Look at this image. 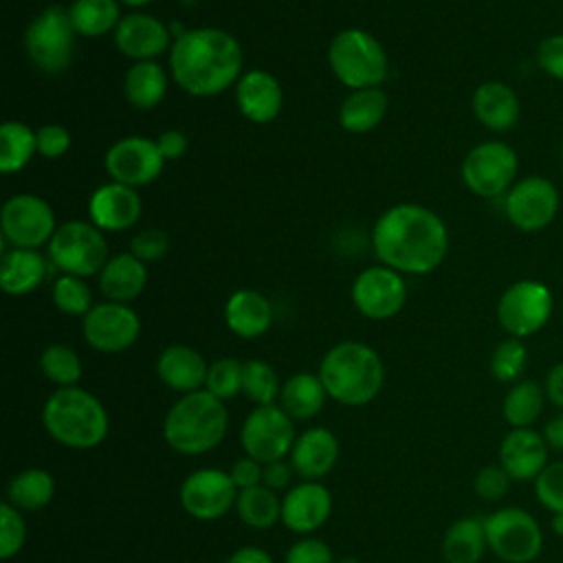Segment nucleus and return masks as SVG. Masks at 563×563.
<instances>
[{
  "label": "nucleus",
  "instance_id": "f257e3e1",
  "mask_svg": "<svg viewBox=\"0 0 563 563\" xmlns=\"http://www.w3.org/2000/svg\"><path fill=\"white\" fill-rule=\"evenodd\" d=\"M372 244L383 266L398 273L427 275L446 257L449 231L431 209L416 202H400L376 220Z\"/></svg>",
  "mask_w": 563,
  "mask_h": 563
},
{
  "label": "nucleus",
  "instance_id": "f03ea898",
  "mask_svg": "<svg viewBox=\"0 0 563 563\" xmlns=\"http://www.w3.org/2000/svg\"><path fill=\"white\" fill-rule=\"evenodd\" d=\"M240 42L213 26L183 31L169 48V73L194 97H216L242 77Z\"/></svg>",
  "mask_w": 563,
  "mask_h": 563
},
{
  "label": "nucleus",
  "instance_id": "7ed1b4c3",
  "mask_svg": "<svg viewBox=\"0 0 563 563\" xmlns=\"http://www.w3.org/2000/svg\"><path fill=\"white\" fill-rule=\"evenodd\" d=\"M42 424L57 444L75 451L99 446L110 431V418L103 402L77 385L57 387L46 398L42 407Z\"/></svg>",
  "mask_w": 563,
  "mask_h": 563
},
{
  "label": "nucleus",
  "instance_id": "20e7f679",
  "mask_svg": "<svg viewBox=\"0 0 563 563\" xmlns=\"http://www.w3.org/2000/svg\"><path fill=\"white\" fill-rule=\"evenodd\" d=\"M319 378L332 400L345 407L372 402L385 380L383 361L361 341H341L330 347L319 365Z\"/></svg>",
  "mask_w": 563,
  "mask_h": 563
},
{
  "label": "nucleus",
  "instance_id": "39448f33",
  "mask_svg": "<svg viewBox=\"0 0 563 563\" xmlns=\"http://www.w3.org/2000/svg\"><path fill=\"white\" fill-rule=\"evenodd\" d=\"M227 429L229 409L207 389L183 394L163 420V438L180 455L209 453L224 440Z\"/></svg>",
  "mask_w": 563,
  "mask_h": 563
},
{
  "label": "nucleus",
  "instance_id": "423d86ee",
  "mask_svg": "<svg viewBox=\"0 0 563 563\" xmlns=\"http://www.w3.org/2000/svg\"><path fill=\"white\" fill-rule=\"evenodd\" d=\"M328 64L334 77L352 88H380L387 79L389 62L383 44L363 29H343L328 46Z\"/></svg>",
  "mask_w": 563,
  "mask_h": 563
},
{
  "label": "nucleus",
  "instance_id": "0eeeda50",
  "mask_svg": "<svg viewBox=\"0 0 563 563\" xmlns=\"http://www.w3.org/2000/svg\"><path fill=\"white\" fill-rule=\"evenodd\" d=\"M75 35L77 31L70 22L68 9L62 4L44 9L31 20L24 33V51L29 62L46 75L64 73L73 62Z\"/></svg>",
  "mask_w": 563,
  "mask_h": 563
},
{
  "label": "nucleus",
  "instance_id": "6e6552de",
  "mask_svg": "<svg viewBox=\"0 0 563 563\" xmlns=\"http://www.w3.org/2000/svg\"><path fill=\"white\" fill-rule=\"evenodd\" d=\"M48 257L55 268L75 277L99 275L110 260L101 229L84 220H70L57 227L48 242Z\"/></svg>",
  "mask_w": 563,
  "mask_h": 563
},
{
  "label": "nucleus",
  "instance_id": "1a4fd4ad",
  "mask_svg": "<svg viewBox=\"0 0 563 563\" xmlns=\"http://www.w3.org/2000/svg\"><path fill=\"white\" fill-rule=\"evenodd\" d=\"M488 550L504 563H532L543 550L539 521L519 506H504L484 517Z\"/></svg>",
  "mask_w": 563,
  "mask_h": 563
},
{
  "label": "nucleus",
  "instance_id": "9d476101",
  "mask_svg": "<svg viewBox=\"0 0 563 563\" xmlns=\"http://www.w3.org/2000/svg\"><path fill=\"white\" fill-rule=\"evenodd\" d=\"M554 312L552 290L537 279L510 284L497 301V321L515 339L537 334Z\"/></svg>",
  "mask_w": 563,
  "mask_h": 563
},
{
  "label": "nucleus",
  "instance_id": "9b49d317",
  "mask_svg": "<svg viewBox=\"0 0 563 563\" xmlns=\"http://www.w3.org/2000/svg\"><path fill=\"white\" fill-rule=\"evenodd\" d=\"M519 158L504 141H484L475 145L462 161V180L468 191L479 198H497L508 194L517 183Z\"/></svg>",
  "mask_w": 563,
  "mask_h": 563
},
{
  "label": "nucleus",
  "instance_id": "f8f14e48",
  "mask_svg": "<svg viewBox=\"0 0 563 563\" xmlns=\"http://www.w3.org/2000/svg\"><path fill=\"white\" fill-rule=\"evenodd\" d=\"M297 440L295 420L279 405L255 407L242 422L240 442L249 457L268 464L290 455Z\"/></svg>",
  "mask_w": 563,
  "mask_h": 563
},
{
  "label": "nucleus",
  "instance_id": "ddd939ff",
  "mask_svg": "<svg viewBox=\"0 0 563 563\" xmlns=\"http://www.w3.org/2000/svg\"><path fill=\"white\" fill-rule=\"evenodd\" d=\"M2 242L20 249H37L48 244L57 231L51 205L35 194L11 196L0 211Z\"/></svg>",
  "mask_w": 563,
  "mask_h": 563
},
{
  "label": "nucleus",
  "instance_id": "4468645a",
  "mask_svg": "<svg viewBox=\"0 0 563 563\" xmlns=\"http://www.w3.org/2000/svg\"><path fill=\"white\" fill-rule=\"evenodd\" d=\"M238 488L229 471L205 466L191 471L180 484V506L185 512L200 521L224 517L238 499Z\"/></svg>",
  "mask_w": 563,
  "mask_h": 563
},
{
  "label": "nucleus",
  "instance_id": "2eb2a0df",
  "mask_svg": "<svg viewBox=\"0 0 563 563\" xmlns=\"http://www.w3.org/2000/svg\"><path fill=\"white\" fill-rule=\"evenodd\" d=\"M504 211L519 231H541L550 227L559 213V189L543 176L521 178L508 189Z\"/></svg>",
  "mask_w": 563,
  "mask_h": 563
},
{
  "label": "nucleus",
  "instance_id": "dca6fc26",
  "mask_svg": "<svg viewBox=\"0 0 563 563\" xmlns=\"http://www.w3.org/2000/svg\"><path fill=\"white\" fill-rule=\"evenodd\" d=\"M81 334L92 350L117 354L136 343L141 319L128 303L103 301L92 306L81 319Z\"/></svg>",
  "mask_w": 563,
  "mask_h": 563
},
{
  "label": "nucleus",
  "instance_id": "f3484780",
  "mask_svg": "<svg viewBox=\"0 0 563 563\" xmlns=\"http://www.w3.org/2000/svg\"><path fill=\"white\" fill-rule=\"evenodd\" d=\"M352 301L367 319H391L405 308L407 284L402 275L389 266H369L356 275L352 284Z\"/></svg>",
  "mask_w": 563,
  "mask_h": 563
},
{
  "label": "nucleus",
  "instance_id": "a211bd4d",
  "mask_svg": "<svg viewBox=\"0 0 563 563\" xmlns=\"http://www.w3.org/2000/svg\"><path fill=\"white\" fill-rule=\"evenodd\" d=\"M103 163L114 183L139 189L161 176L165 158L161 156L156 141L145 136H125L110 145Z\"/></svg>",
  "mask_w": 563,
  "mask_h": 563
},
{
  "label": "nucleus",
  "instance_id": "6ab92c4d",
  "mask_svg": "<svg viewBox=\"0 0 563 563\" xmlns=\"http://www.w3.org/2000/svg\"><path fill=\"white\" fill-rule=\"evenodd\" d=\"M550 446L532 427L510 429L499 444V464L512 482H534L548 462Z\"/></svg>",
  "mask_w": 563,
  "mask_h": 563
},
{
  "label": "nucleus",
  "instance_id": "aec40b11",
  "mask_svg": "<svg viewBox=\"0 0 563 563\" xmlns=\"http://www.w3.org/2000/svg\"><path fill=\"white\" fill-rule=\"evenodd\" d=\"M332 512V495L321 482L303 479L282 499V523L295 534H310Z\"/></svg>",
  "mask_w": 563,
  "mask_h": 563
},
{
  "label": "nucleus",
  "instance_id": "412c9836",
  "mask_svg": "<svg viewBox=\"0 0 563 563\" xmlns=\"http://www.w3.org/2000/svg\"><path fill=\"white\" fill-rule=\"evenodd\" d=\"M114 44L119 53L134 62L156 59L172 48V35L167 26L150 13H128L114 29Z\"/></svg>",
  "mask_w": 563,
  "mask_h": 563
},
{
  "label": "nucleus",
  "instance_id": "4be33fe9",
  "mask_svg": "<svg viewBox=\"0 0 563 563\" xmlns=\"http://www.w3.org/2000/svg\"><path fill=\"white\" fill-rule=\"evenodd\" d=\"M88 213L95 227L117 233L136 224L143 213V202L134 187L112 180L92 191L88 200Z\"/></svg>",
  "mask_w": 563,
  "mask_h": 563
},
{
  "label": "nucleus",
  "instance_id": "5701e85b",
  "mask_svg": "<svg viewBox=\"0 0 563 563\" xmlns=\"http://www.w3.org/2000/svg\"><path fill=\"white\" fill-rule=\"evenodd\" d=\"M235 101L244 119L253 123H271L284 106V90L275 75L266 70H246L235 84Z\"/></svg>",
  "mask_w": 563,
  "mask_h": 563
},
{
  "label": "nucleus",
  "instance_id": "b1692460",
  "mask_svg": "<svg viewBox=\"0 0 563 563\" xmlns=\"http://www.w3.org/2000/svg\"><path fill=\"white\" fill-rule=\"evenodd\" d=\"M288 460L301 479L319 482L339 460V440L325 427H310L297 435Z\"/></svg>",
  "mask_w": 563,
  "mask_h": 563
},
{
  "label": "nucleus",
  "instance_id": "393cba45",
  "mask_svg": "<svg viewBox=\"0 0 563 563\" xmlns=\"http://www.w3.org/2000/svg\"><path fill=\"white\" fill-rule=\"evenodd\" d=\"M209 365L202 354L189 345H167L156 361V374L169 389L178 394H191L205 389Z\"/></svg>",
  "mask_w": 563,
  "mask_h": 563
},
{
  "label": "nucleus",
  "instance_id": "a878e982",
  "mask_svg": "<svg viewBox=\"0 0 563 563\" xmlns=\"http://www.w3.org/2000/svg\"><path fill=\"white\" fill-rule=\"evenodd\" d=\"M473 114L475 119L493 130L506 132L517 125L521 114V103L517 92L504 81H484L473 92Z\"/></svg>",
  "mask_w": 563,
  "mask_h": 563
},
{
  "label": "nucleus",
  "instance_id": "bb28decb",
  "mask_svg": "<svg viewBox=\"0 0 563 563\" xmlns=\"http://www.w3.org/2000/svg\"><path fill=\"white\" fill-rule=\"evenodd\" d=\"M227 328L240 339H257L273 323L271 301L251 288L235 290L224 303Z\"/></svg>",
  "mask_w": 563,
  "mask_h": 563
},
{
  "label": "nucleus",
  "instance_id": "cd10ccee",
  "mask_svg": "<svg viewBox=\"0 0 563 563\" xmlns=\"http://www.w3.org/2000/svg\"><path fill=\"white\" fill-rule=\"evenodd\" d=\"M147 284L145 262L132 253L112 255L99 273V288L108 301L130 303L134 301Z\"/></svg>",
  "mask_w": 563,
  "mask_h": 563
},
{
  "label": "nucleus",
  "instance_id": "c85d7f7f",
  "mask_svg": "<svg viewBox=\"0 0 563 563\" xmlns=\"http://www.w3.org/2000/svg\"><path fill=\"white\" fill-rule=\"evenodd\" d=\"M46 277V262L35 249H2L0 284L7 295L22 297L33 292Z\"/></svg>",
  "mask_w": 563,
  "mask_h": 563
},
{
  "label": "nucleus",
  "instance_id": "c756f323",
  "mask_svg": "<svg viewBox=\"0 0 563 563\" xmlns=\"http://www.w3.org/2000/svg\"><path fill=\"white\" fill-rule=\"evenodd\" d=\"M389 99L380 88L352 90L339 110V123L345 132L365 134L372 132L387 114Z\"/></svg>",
  "mask_w": 563,
  "mask_h": 563
},
{
  "label": "nucleus",
  "instance_id": "7c9ffc66",
  "mask_svg": "<svg viewBox=\"0 0 563 563\" xmlns=\"http://www.w3.org/2000/svg\"><path fill=\"white\" fill-rule=\"evenodd\" d=\"M325 398H328V391H325L319 374L299 372V374H292L282 385L279 407L292 420H310L323 409Z\"/></svg>",
  "mask_w": 563,
  "mask_h": 563
},
{
  "label": "nucleus",
  "instance_id": "2f4dec72",
  "mask_svg": "<svg viewBox=\"0 0 563 563\" xmlns=\"http://www.w3.org/2000/svg\"><path fill=\"white\" fill-rule=\"evenodd\" d=\"M486 550V528L479 517L453 521L442 537V556L446 563H479Z\"/></svg>",
  "mask_w": 563,
  "mask_h": 563
},
{
  "label": "nucleus",
  "instance_id": "473e14b6",
  "mask_svg": "<svg viewBox=\"0 0 563 563\" xmlns=\"http://www.w3.org/2000/svg\"><path fill=\"white\" fill-rule=\"evenodd\" d=\"M167 92V73L154 59L134 62L123 77V95L136 110L156 108Z\"/></svg>",
  "mask_w": 563,
  "mask_h": 563
},
{
  "label": "nucleus",
  "instance_id": "72a5a7b5",
  "mask_svg": "<svg viewBox=\"0 0 563 563\" xmlns=\"http://www.w3.org/2000/svg\"><path fill=\"white\" fill-rule=\"evenodd\" d=\"M545 402H548L545 387L537 380L521 378L512 383V387L506 391L501 402V413H504V420L510 424V429H523L537 422V418L543 413Z\"/></svg>",
  "mask_w": 563,
  "mask_h": 563
},
{
  "label": "nucleus",
  "instance_id": "f704fd0d",
  "mask_svg": "<svg viewBox=\"0 0 563 563\" xmlns=\"http://www.w3.org/2000/svg\"><path fill=\"white\" fill-rule=\"evenodd\" d=\"M55 477L46 468H26L7 486V501L18 510H42L53 501Z\"/></svg>",
  "mask_w": 563,
  "mask_h": 563
},
{
  "label": "nucleus",
  "instance_id": "c9c22d12",
  "mask_svg": "<svg viewBox=\"0 0 563 563\" xmlns=\"http://www.w3.org/2000/svg\"><path fill=\"white\" fill-rule=\"evenodd\" d=\"M235 512L244 526L253 530H268L282 519V499L275 490L260 484L238 493Z\"/></svg>",
  "mask_w": 563,
  "mask_h": 563
},
{
  "label": "nucleus",
  "instance_id": "e433bc0d",
  "mask_svg": "<svg viewBox=\"0 0 563 563\" xmlns=\"http://www.w3.org/2000/svg\"><path fill=\"white\" fill-rule=\"evenodd\" d=\"M68 13L77 35L84 37H101L121 22L119 0H75Z\"/></svg>",
  "mask_w": 563,
  "mask_h": 563
},
{
  "label": "nucleus",
  "instance_id": "4c0bfd02",
  "mask_svg": "<svg viewBox=\"0 0 563 563\" xmlns=\"http://www.w3.org/2000/svg\"><path fill=\"white\" fill-rule=\"evenodd\" d=\"M37 152L35 132L22 121L0 125V172L4 176L20 172Z\"/></svg>",
  "mask_w": 563,
  "mask_h": 563
},
{
  "label": "nucleus",
  "instance_id": "58836bf2",
  "mask_svg": "<svg viewBox=\"0 0 563 563\" xmlns=\"http://www.w3.org/2000/svg\"><path fill=\"white\" fill-rule=\"evenodd\" d=\"M242 394L255 405H275L282 394L279 376L266 361L251 358L242 367Z\"/></svg>",
  "mask_w": 563,
  "mask_h": 563
},
{
  "label": "nucleus",
  "instance_id": "ea45409f",
  "mask_svg": "<svg viewBox=\"0 0 563 563\" xmlns=\"http://www.w3.org/2000/svg\"><path fill=\"white\" fill-rule=\"evenodd\" d=\"M40 367L42 374L59 387H73L81 378V361L77 352L64 343H53L44 347L40 356Z\"/></svg>",
  "mask_w": 563,
  "mask_h": 563
},
{
  "label": "nucleus",
  "instance_id": "a19ab883",
  "mask_svg": "<svg viewBox=\"0 0 563 563\" xmlns=\"http://www.w3.org/2000/svg\"><path fill=\"white\" fill-rule=\"evenodd\" d=\"M526 365H528V350L523 345V339L508 336V339L499 341L490 354V374L499 383L521 380Z\"/></svg>",
  "mask_w": 563,
  "mask_h": 563
},
{
  "label": "nucleus",
  "instance_id": "79ce46f5",
  "mask_svg": "<svg viewBox=\"0 0 563 563\" xmlns=\"http://www.w3.org/2000/svg\"><path fill=\"white\" fill-rule=\"evenodd\" d=\"M53 301L59 312L70 317H86L92 308V295L84 277L59 275L53 284Z\"/></svg>",
  "mask_w": 563,
  "mask_h": 563
},
{
  "label": "nucleus",
  "instance_id": "37998d69",
  "mask_svg": "<svg viewBox=\"0 0 563 563\" xmlns=\"http://www.w3.org/2000/svg\"><path fill=\"white\" fill-rule=\"evenodd\" d=\"M242 367L238 358H218L209 365L205 389L220 400H229L242 391Z\"/></svg>",
  "mask_w": 563,
  "mask_h": 563
},
{
  "label": "nucleus",
  "instance_id": "c03bdc74",
  "mask_svg": "<svg viewBox=\"0 0 563 563\" xmlns=\"http://www.w3.org/2000/svg\"><path fill=\"white\" fill-rule=\"evenodd\" d=\"M26 541V523L22 519V512L9 504H0V559L9 561L15 556Z\"/></svg>",
  "mask_w": 563,
  "mask_h": 563
},
{
  "label": "nucleus",
  "instance_id": "a18cd8bd",
  "mask_svg": "<svg viewBox=\"0 0 563 563\" xmlns=\"http://www.w3.org/2000/svg\"><path fill=\"white\" fill-rule=\"evenodd\" d=\"M534 497L550 512H563V460L550 462L534 479Z\"/></svg>",
  "mask_w": 563,
  "mask_h": 563
},
{
  "label": "nucleus",
  "instance_id": "49530a36",
  "mask_svg": "<svg viewBox=\"0 0 563 563\" xmlns=\"http://www.w3.org/2000/svg\"><path fill=\"white\" fill-rule=\"evenodd\" d=\"M510 475L504 471L501 464H488L484 468L477 471L475 479H473V488L477 493L479 499L484 501H499L508 495L510 490Z\"/></svg>",
  "mask_w": 563,
  "mask_h": 563
},
{
  "label": "nucleus",
  "instance_id": "de8ad7c7",
  "mask_svg": "<svg viewBox=\"0 0 563 563\" xmlns=\"http://www.w3.org/2000/svg\"><path fill=\"white\" fill-rule=\"evenodd\" d=\"M167 251H169V238L161 229H143L130 242V253L145 264L163 260Z\"/></svg>",
  "mask_w": 563,
  "mask_h": 563
},
{
  "label": "nucleus",
  "instance_id": "09e8293b",
  "mask_svg": "<svg viewBox=\"0 0 563 563\" xmlns=\"http://www.w3.org/2000/svg\"><path fill=\"white\" fill-rule=\"evenodd\" d=\"M284 563H334V556L325 541L306 537L288 548Z\"/></svg>",
  "mask_w": 563,
  "mask_h": 563
},
{
  "label": "nucleus",
  "instance_id": "8fccbe9b",
  "mask_svg": "<svg viewBox=\"0 0 563 563\" xmlns=\"http://www.w3.org/2000/svg\"><path fill=\"white\" fill-rule=\"evenodd\" d=\"M37 154L44 158H59L70 147V132L59 123H46L35 132Z\"/></svg>",
  "mask_w": 563,
  "mask_h": 563
},
{
  "label": "nucleus",
  "instance_id": "3c124183",
  "mask_svg": "<svg viewBox=\"0 0 563 563\" xmlns=\"http://www.w3.org/2000/svg\"><path fill=\"white\" fill-rule=\"evenodd\" d=\"M537 64L548 77L563 81V33L541 40L537 48Z\"/></svg>",
  "mask_w": 563,
  "mask_h": 563
},
{
  "label": "nucleus",
  "instance_id": "603ef678",
  "mask_svg": "<svg viewBox=\"0 0 563 563\" xmlns=\"http://www.w3.org/2000/svg\"><path fill=\"white\" fill-rule=\"evenodd\" d=\"M262 473H264V464L244 455L240 460L233 462L229 475L235 484L238 490H246V488H253V486H260L262 484Z\"/></svg>",
  "mask_w": 563,
  "mask_h": 563
},
{
  "label": "nucleus",
  "instance_id": "864d4df0",
  "mask_svg": "<svg viewBox=\"0 0 563 563\" xmlns=\"http://www.w3.org/2000/svg\"><path fill=\"white\" fill-rule=\"evenodd\" d=\"M295 475V468L290 464V460H277V462H268L264 464V473H262V484L268 486L271 490H279L286 488L290 484Z\"/></svg>",
  "mask_w": 563,
  "mask_h": 563
},
{
  "label": "nucleus",
  "instance_id": "5fc2aeb1",
  "mask_svg": "<svg viewBox=\"0 0 563 563\" xmlns=\"http://www.w3.org/2000/svg\"><path fill=\"white\" fill-rule=\"evenodd\" d=\"M156 145L161 150V156L165 161H176L180 158L185 152H187V136L180 132V130H165L158 139H156Z\"/></svg>",
  "mask_w": 563,
  "mask_h": 563
},
{
  "label": "nucleus",
  "instance_id": "6e6d98bb",
  "mask_svg": "<svg viewBox=\"0 0 563 563\" xmlns=\"http://www.w3.org/2000/svg\"><path fill=\"white\" fill-rule=\"evenodd\" d=\"M543 387H545L548 400H550L559 411H563V361L550 367Z\"/></svg>",
  "mask_w": 563,
  "mask_h": 563
},
{
  "label": "nucleus",
  "instance_id": "4d7b16f0",
  "mask_svg": "<svg viewBox=\"0 0 563 563\" xmlns=\"http://www.w3.org/2000/svg\"><path fill=\"white\" fill-rule=\"evenodd\" d=\"M224 563H273L271 554L257 545L238 548Z\"/></svg>",
  "mask_w": 563,
  "mask_h": 563
},
{
  "label": "nucleus",
  "instance_id": "13d9d810",
  "mask_svg": "<svg viewBox=\"0 0 563 563\" xmlns=\"http://www.w3.org/2000/svg\"><path fill=\"white\" fill-rule=\"evenodd\" d=\"M541 433H543L550 449L563 451V411H559L554 418H550Z\"/></svg>",
  "mask_w": 563,
  "mask_h": 563
},
{
  "label": "nucleus",
  "instance_id": "bf43d9fd",
  "mask_svg": "<svg viewBox=\"0 0 563 563\" xmlns=\"http://www.w3.org/2000/svg\"><path fill=\"white\" fill-rule=\"evenodd\" d=\"M550 528L556 537H563V512H552L550 517Z\"/></svg>",
  "mask_w": 563,
  "mask_h": 563
},
{
  "label": "nucleus",
  "instance_id": "052dcab7",
  "mask_svg": "<svg viewBox=\"0 0 563 563\" xmlns=\"http://www.w3.org/2000/svg\"><path fill=\"white\" fill-rule=\"evenodd\" d=\"M119 2H123V4H128V7H145V4H150L152 0H119Z\"/></svg>",
  "mask_w": 563,
  "mask_h": 563
},
{
  "label": "nucleus",
  "instance_id": "680f3d73",
  "mask_svg": "<svg viewBox=\"0 0 563 563\" xmlns=\"http://www.w3.org/2000/svg\"><path fill=\"white\" fill-rule=\"evenodd\" d=\"M336 563H358V559H354V556H345V559H341V561H336Z\"/></svg>",
  "mask_w": 563,
  "mask_h": 563
},
{
  "label": "nucleus",
  "instance_id": "e2e57ef3",
  "mask_svg": "<svg viewBox=\"0 0 563 563\" xmlns=\"http://www.w3.org/2000/svg\"><path fill=\"white\" fill-rule=\"evenodd\" d=\"M561 165H563V145H561Z\"/></svg>",
  "mask_w": 563,
  "mask_h": 563
},
{
  "label": "nucleus",
  "instance_id": "0e129e2a",
  "mask_svg": "<svg viewBox=\"0 0 563 563\" xmlns=\"http://www.w3.org/2000/svg\"><path fill=\"white\" fill-rule=\"evenodd\" d=\"M33 2H37V0H33Z\"/></svg>",
  "mask_w": 563,
  "mask_h": 563
}]
</instances>
